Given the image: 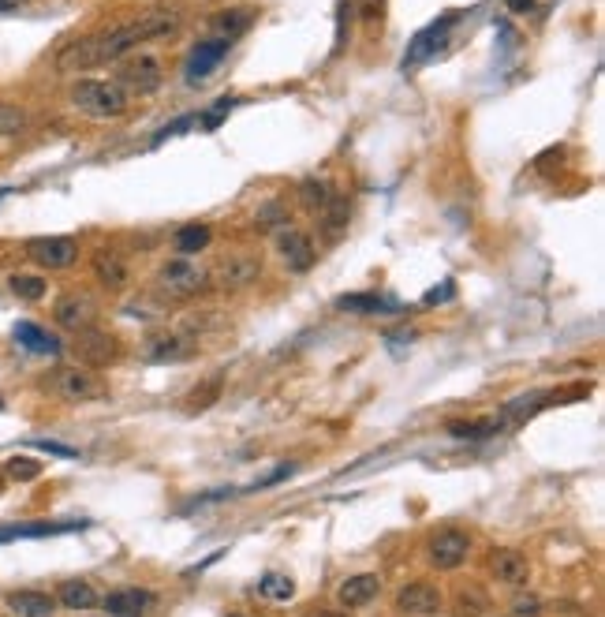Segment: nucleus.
Returning a JSON list of instances; mask_svg holds the SVG:
<instances>
[{
    "mask_svg": "<svg viewBox=\"0 0 605 617\" xmlns=\"http://www.w3.org/2000/svg\"><path fill=\"white\" fill-rule=\"evenodd\" d=\"M176 30H180V15L150 12V15H142V19H135V23L113 27V30H105V34L83 38V42H71L57 57V72L71 75V72H86V68H101V64H116V60H124L127 53H135L142 42H154V38L176 34Z\"/></svg>",
    "mask_w": 605,
    "mask_h": 617,
    "instance_id": "obj_1",
    "label": "nucleus"
},
{
    "mask_svg": "<svg viewBox=\"0 0 605 617\" xmlns=\"http://www.w3.org/2000/svg\"><path fill=\"white\" fill-rule=\"evenodd\" d=\"M471 554V535L460 528H441L430 535V543H426V558L434 569L441 573H452V569H460Z\"/></svg>",
    "mask_w": 605,
    "mask_h": 617,
    "instance_id": "obj_6",
    "label": "nucleus"
},
{
    "mask_svg": "<svg viewBox=\"0 0 605 617\" xmlns=\"http://www.w3.org/2000/svg\"><path fill=\"white\" fill-rule=\"evenodd\" d=\"M340 311H352V315H396L400 303L385 300L378 292H352V296H340L337 303Z\"/></svg>",
    "mask_w": 605,
    "mask_h": 617,
    "instance_id": "obj_22",
    "label": "nucleus"
},
{
    "mask_svg": "<svg viewBox=\"0 0 605 617\" xmlns=\"http://www.w3.org/2000/svg\"><path fill=\"white\" fill-rule=\"evenodd\" d=\"M57 603L64 610H94L98 606V591L90 580H64L57 588Z\"/></svg>",
    "mask_w": 605,
    "mask_h": 617,
    "instance_id": "obj_23",
    "label": "nucleus"
},
{
    "mask_svg": "<svg viewBox=\"0 0 605 617\" xmlns=\"http://www.w3.org/2000/svg\"><path fill=\"white\" fill-rule=\"evenodd\" d=\"M381 8H385V0H363V19L366 23H378Z\"/></svg>",
    "mask_w": 605,
    "mask_h": 617,
    "instance_id": "obj_42",
    "label": "nucleus"
},
{
    "mask_svg": "<svg viewBox=\"0 0 605 617\" xmlns=\"http://www.w3.org/2000/svg\"><path fill=\"white\" fill-rule=\"evenodd\" d=\"M213 240L210 225H183V229H176V236H172V247H176V255L180 259H195L198 251H206Z\"/></svg>",
    "mask_w": 605,
    "mask_h": 617,
    "instance_id": "obj_24",
    "label": "nucleus"
},
{
    "mask_svg": "<svg viewBox=\"0 0 605 617\" xmlns=\"http://www.w3.org/2000/svg\"><path fill=\"white\" fill-rule=\"evenodd\" d=\"M381 591V580L374 573H359V576H348L344 584L337 588V603L344 610H359V606H370L378 599Z\"/></svg>",
    "mask_w": 605,
    "mask_h": 617,
    "instance_id": "obj_18",
    "label": "nucleus"
},
{
    "mask_svg": "<svg viewBox=\"0 0 605 617\" xmlns=\"http://www.w3.org/2000/svg\"><path fill=\"white\" fill-rule=\"evenodd\" d=\"M329 199H333V191H329L325 180H303L299 184V202L307 206L310 214H322L325 206H329Z\"/></svg>",
    "mask_w": 605,
    "mask_h": 617,
    "instance_id": "obj_32",
    "label": "nucleus"
},
{
    "mask_svg": "<svg viewBox=\"0 0 605 617\" xmlns=\"http://www.w3.org/2000/svg\"><path fill=\"white\" fill-rule=\"evenodd\" d=\"M71 352L75 359L83 363V367H109L120 359V337L109 330H98V326H90V330L75 333V341H71Z\"/></svg>",
    "mask_w": 605,
    "mask_h": 617,
    "instance_id": "obj_7",
    "label": "nucleus"
},
{
    "mask_svg": "<svg viewBox=\"0 0 605 617\" xmlns=\"http://www.w3.org/2000/svg\"><path fill=\"white\" fill-rule=\"evenodd\" d=\"M348 217H352V210H348V199L333 195V199H329V206L322 210V236H325V240H340V236L348 232Z\"/></svg>",
    "mask_w": 605,
    "mask_h": 617,
    "instance_id": "obj_26",
    "label": "nucleus"
},
{
    "mask_svg": "<svg viewBox=\"0 0 605 617\" xmlns=\"http://www.w3.org/2000/svg\"><path fill=\"white\" fill-rule=\"evenodd\" d=\"M53 318H57L60 330L83 333L90 326H98V303H94V296H86V292H64L53 303Z\"/></svg>",
    "mask_w": 605,
    "mask_h": 617,
    "instance_id": "obj_10",
    "label": "nucleus"
},
{
    "mask_svg": "<svg viewBox=\"0 0 605 617\" xmlns=\"http://www.w3.org/2000/svg\"><path fill=\"white\" fill-rule=\"evenodd\" d=\"M4 606L12 610L15 617H53L57 614V599L49 591L38 588H19L4 595Z\"/></svg>",
    "mask_w": 605,
    "mask_h": 617,
    "instance_id": "obj_16",
    "label": "nucleus"
},
{
    "mask_svg": "<svg viewBox=\"0 0 605 617\" xmlns=\"http://www.w3.org/2000/svg\"><path fill=\"white\" fill-rule=\"evenodd\" d=\"M258 273H262V262L254 255H228L210 270V285L225 288V292H240V288L258 281Z\"/></svg>",
    "mask_w": 605,
    "mask_h": 617,
    "instance_id": "obj_12",
    "label": "nucleus"
},
{
    "mask_svg": "<svg viewBox=\"0 0 605 617\" xmlns=\"http://www.w3.org/2000/svg\"><path fill=\"white\" fill-rule=\"evenodd\" d=\"M42 389H49L53 397H60V401L68 404H90L98 401V397H105V386L90 371H83V367H57L42 382Z\"/></svg>",
    "mask_w": 605,
    "mask_h": 617,
    "instance_id": "obj_5",
    "label": "nucleus"
},
{
    "mask_svg": "<svg viewBox=\"0 0 605 617\" xmlns=\"http://www.w3.org/2000/svg\"><path fill=\"white\" fill-rule=\"evenodd\" d=\"M441 603H445L441 588L426 584V580H415V584L396 591V610L408 617H434L441 610Z\"/></svg>",
    "mask_w": 605,
    "mask_h": 617,
    "instance_id": "obj_14",
    "label": "nucleus"
},
{
    "mask_svg": "<svg viewBox=\"0 0 605 617\" xmlns=\"http://www.w3.org/2000/svg\"><path fill=\"white\" fill-rule=\"evenodd\" d=\"M30 124V116L19 109V105H8L0 101V139H12V135H23Z\"/></svg>",
    "mask_w": 605,
    "mask_h": 617,
    "instance_id": "obj_34",
    "label": "nucleus"
},
{
    "mask_svg": "<svg viewBox=\"0 0 605 617\" xmlns=\"http://www.w3.org/2000/svg\"><path fill=\"white\" fill-rule=\"evenodd\" d=\"M236 105H240V98H217L210 109H206V113H198V128L217 131V128H221V120H225V116L232 113Z\"/></svg>",
    "mask_w": 605,
    "mask_h": 617,
    "instance_id": "obj_35",
    "label": "nucleus"
},
{
    "mask_svg": "<svg viewBox=\"0 0 605 617\" xmlns=\"http://www.w3.org/2000/svg\"><path fill=\"white\" fill-rule=\"evenodd\" d=\"M4 472L8 479H19V483H30V479H38L42 475V460H30V457H12L4 464Z\"/></svg>",
    "mask_w": 605,
    "mask_h": 617,
    "instance_id": "obj_37",
    "label": "nucleus"
},
{
    "mask_svg": "<svg viewBox=\"0 0 605 617\" xmlns=\"http://www.w3.org/2000/svg\"><path fill=\"white\" fill-rule=\"evenodd\" d=\"M284 221H288V206H284L281 199H269L266 206H258V214H254V229L258 232L284 229Z\"/></svg>",
    "mask_w": 605,
    "mask_h": 617,
    "instance_id": "obj_33",
    "label": "nucleus"
},
{
    "mask_svg": "<svg viewBox=\"0 0 605 617\" xmlns=\"http://www.w3.org/2000/svg\"><path fill=\"white\" fill-rule=\"evenodd\" d=\"M232 617H243V614H232Z\"/></svg>",
    "mask_w": 605,
    "mask_h": 617,
    "instance_id": "obj_47",
    "label": "nucleus"
},
{
    "mask_svg": "<svg viewBox=\"0 0 605 617\" xmlns=\"http://www.w3.org/2000/svg\"><path fill=\"white\" fill-rule=\"evenodd\" d=\"M34 445H38L42 453H53V457H79L71 445H60V442H34Z\"/></svg>",
    "mask_w": 605,
    "mask_h": 617,
    "instance_id": "obj_41",
    "label": "nucleus"
},
{
    "mask_svg": "<svg viewBox=\"0 0 605 617\" xmlns=\"http://www.w3.org/2000/svg\"><path fill=\"white\" fill-rule=\"evenodd\" d=\"M318 617H344V614H318Z\"/></svg>",
    "mask_w": 605,
    "mask_h": 617,
    "instance_id": "obj_46",
    "label": "nucleus"
},
{
    "mask_svg": "<svg viewBox=\"0 0 605 617\" xmlns=\"http://www.w3.org/2000/svg\"><path fill=\"white\" fill-rule=\"evenodd\" d=\"M456 603H460V614L464 617H482L486 610H490V599H486L479 588H460Z\"/></svg>",
    "mask_w": 605,
    "mask_h": 617,
    "instance_id": "obj_36",
    "label": "nucleus"
},
{
    "mask_svg": "<svg viewBox=\"0 0 605 617\" xmlns=\"http://www.w3.org/2000/svg\"><path fill=\"white\" fill-rule=\"evenodd\" d=\"M512 617H542V603L538 599H516L512 603Z\"/></svg>",
    "mask_w": 605,
    "mask_h": 617,
    "instance_id": "obj_40",
    "label": "nucleus"
},
{
    "mask_svg": "<svg viewBox=\"0 0 605 617\" xmlns=\"http://www.w3.org/2000/svg\"><path fill=\"white\" fill-rule=\"evenodd\" d=\"M198 352V341L191 333H180V330H161V333H150L146 341H142V356L150 359V363H169V359H187Z\"/></svg>",
    "mask_w": 605,
    "mask_h": 617,
    "instance_id": "obj_13",
    "label": "nucleus"
},
{
    "mask_svg": "<svg viewBox=\"0 0 605 617\" xmlns=\"http://www.w3.org/2000/svg\"><path fill=\"white\" fill-rule=\"evenodd\" d=\"M221 386H225V378H221V374H213V378H206L202 386L191 389V397H187V412H206V408L221 397Z\"/></svg>",
    "mask_w": 605,
    "mask_h": 617,
    "instance_id": "obj_31",
    "label": "nucleus"
},
{
    "mask_svg": "<svg viewBox=\"0 0 605 617\" xmlns=\"http://www.w3.org/2000/svg\"><path fill=\"white\" fill-rule=\"evenodd\" d=\"M210 270L198 266L195 259H169L161 262L154 273V292L161 300H195V296H206L210 292Z\"/></svg>",
    "mask_w": 605,
    "mask_h": 617,
    "instance_id": "obj_2",
    "label": "nucleus"
},
{
    "mask_svg": "<svg viewBox=\"0 0 605 617\" xmlns=\"http://www.w3.org/2000/svg\"><path fill=\"white\" fill-rule=\"evenodd\" d=\"M505 4H508V12H512V15L535 12V0H505Z\"/></svg>",
    "mask_w": 605,
    "mask_h": 617,
    "instance_id": "obj_43",
    "label": "nucleus"
},
{
    "mask_svg": "<svg viewBox=\"0 0 605 617\" xmlns=\"http://www.w3.org/2000/svg\"><path fill=\"white\" fill-rule=\"evenodd\" d=\"M195 124H198V116H180V120H172V124H165V128L154 135V146H161L165 139H176V135H183V131L195 128Z\"/></svg>",
    "mask_w": 605,
    "mask_h": 617,
    "instance_id": "obj_38",
    "label": "nucleus"
},
{
    "mask_svg": "<svg viewBox=\"0 0 605 617\" xmlns=\"http://www.w3.org/2000/svg\"><path fill=\"white\" fill-rule=\"evenodd\" d=\"M277 259L288 266V273H307L318 262V244L303 229H277Z\"/></svg>",
    "mask_w": 605,
    "mask_h": 617,
    "instance_id": "obj_9",
    "label": "nucleus"
},
{
    "mask_svg": "<svg viewBox=\"0 0 605 617\" xmlns=\"http://www.w3.org/2000/svg\"><path fill=\"white\" fill-rule=\"evenodd\" d=\"M86 528V520H68V524H27V528H0V543L12 539H42V535H64V531Z\"/></svg>",
    "mask_w": 605,
    "mask_h": 617,
    "instance_id": "obj_25",
    "label": "nucleus"
},
{
    "mask_svg": "<svg viewBox=\"0 0 605 617\" xmlns=\"http://www.w3.org/2000/svg\"><path fill=\"white\" fill-rule=\"evenodd\" d=\"M12 8V0H0V12H8Z\"/></svg>",
    "mask_w": 605,
    "mask_h": 617,
    "instance_id": "obj_45",
    "label": "nucleus"
},
{
    "mask_svg": "<svg viewBox=\"0 0 605 617\" xmlns=\"http://www.w3.org/2000/svg\"><path fill=\"white\" fill-rule=\"evenodd\" d=\"M8 288H12L23 303H38V300H45V292H49L45 277H38V273H12V277H8Z\"/></svg>",
    "mask_w": 605,
    "mask_h": 617,
    "instance_id": "obj_28",
    "label": "nucleus"
},
{
    "mask_svg": "<svg viewBox=\"0 0 605 617\" xmlns=\"http://www.w3.org/2000/svg\"><path fill=\"white\" fill-rule=\"evenodd\" d=\"M258 591H262L266 599H273V603H288V599L296 595V580L284 573H266L258 580Z\"/></svg>",
    "mask_w": 605,
    "mask_h": 617,
    "instance_id": "obj_30",
    "label": "nucleus"
},
{
    "mask_svg": "<svg viewBox=\"0 0 605 617\" xmlns=\"http://www.w3.org/2000/svg\"><path fill=\"white\" fill-rule=\"evenodd\" d=\"M27 259L42 270H68L79 262V240L71 236H38L27 240Z\"/></svg>",
    "mask_w": 605,
    "mask_h": 617,
    "instance_id": "obj_8",
    "label": "nucleus"
},
{
    "mask_svg": "<svg viewBox=\"0 0 605 617\" xmlns=\"http://www.w3.org/2000/svg\"><path fill=\"white\" fill-rule=\"evenodd\" d=\"M452 19H456V15H445L441 23H430V27H426L423 34L415 38V42H411V49H408V53H404V68H411V64H419V60H426V57H430V53H434V49H437V45L445 42V34H449Z\"/></svg>",
    "mask_w": 605,
    "mask_h": 617,
    "instance_id": "obj_21",
    "label": "nucleus"
},
{
    "mask_svg": "<svg viewBox=\"0 0 605 617\" xmlns=\"http://www.w3.org/2000/svg\"><path fill=\"white\" fill-rule=\"evenodd\" d=\"M68 98L79 113L94 116V120H116V116H124L127 105H131V98L116 87L113 79H79V83H71Z\"/></svg>",
    "mask_w": 605,
    "mask_h": 617,
    "instance_id": "obj_3",
    "label": "nucleus"
},
{
    "mask_svg": "<svg viewBox=\"0 0 605 617\" xmlns=\"http://www.w3.org/2000/svg\"><path fill=\"white\" fill-rule=\"evenodd\" d=\"M228 49H232V42L228 38H210V42H198L195 49H191V57H187V64H183V83L187 87H198V83H206L217 68H221V60L228 57Z\"/></svg>",
    "mask_w": 605,
    "mask_h": 617,
    "instance_id": "obj_11",
    "label": "nucleus"
},
{
    "mask_svg": "<svg viewBox=\"0 0 605 617\" xmlns=\"http://www.w3.org/2000/svg\"><path fill=\"white\" fill-rule=\"evenodd\" d=\"M90 266H94L98 285L109 288V292H124L127 281H131L127 262L120 259V251H113V247H98V251H94V259H90Z\"/></svg>",
    "mask_w": 605,
    "mask_h": 617,
    "instance_id": "obj_15",
    "label": "nucleus"
},
{
    "mask_svg": "<svg viewBox=\"0 0 605 617\" xmlns=\"http://www.w3.org/2000/svg\"><path fill=\"white\" fill-rule=\"evenodd\" d=\"M490 573L493 580H501V584H508V588H523L527 580H531V561L523 558L520 550H497L490 558Z\"/></svg>",
    "mask_w": 605,
    "mask_h": 617,
    "instance_id": "obj_17",
    "label": "nucleus"
},
{
    "mask_svg": "<svg viewBox=\"0 0 605 617\" xmlns=\"http://www.w3.org/2000/svg\"><path fill=\"white\" fill-rule=\"evenodd\" d=\"M12 337L23 352H34V356H60V348H64L57 337L45 330V326H38V322H19L12 330Z\"/></svg>",
    "mask_w": 605,
    "mask_h": 617,
    "instance_id": "obj_19",
    "label": "nucleus"
},
{
    "mask_svg": "<svg viewBox=\"0 0 605 617\" xmlns=\"http://www.w3.org/2000/svg\"><path fill=\"white\" fill-rule=\"evenodd\" d=\"M113 83L124 90L127 98H146V94H154L165 83V64L154 53H135V57H127L120 64Z\"/></svg>",
    "mask_w": 605,
    "mask_h": 617,
    "instance_id": "obj_4",
    "label": "nucleus"
},
{
    "mask_svg": "<svg viewBox=\"0 0 605 617\" xmlns=\"http://www.w3.org/2000/svg\"><path fill=\"white\" fill-rule=\"evenodd\" d=\"M445 300H452V285L434 288V292H426V303H445Z\"/></svg>",
    "mask_w": 605,
    "mask_h": 617,
    "instance_id": "obj_44",
    "label": "nucleus"
},
{
    "mask_svg": "<svg viewBox=\"0 0 605 617\" xmlns=\"http://www.w3.org/2000/svg\"><path fill=\"white\" fill-rule=\"evenodd\" d=\"M505 427L501 419H475V423H449V434L452 438H467V442H479V438H490V434H497Z\"/></svg>",
    "mask_w": 605,
    "mask_h": 617,
    "instance_id": "obj_29",
    "label": "nucleus"
},
{
    "mask_svg": "<svg viewBox=\"0 0 605 617\" xmlns=\"http://www.w3.org/2000/svg\"><path fill=\"white\" fill-rule=\"evenodd\" d=\"M254 23V12L251 8H225V12L213 15V30H217V38H236V34H243V30Z\"/></svg>",
    "mask_w": 605,
    "mask_h": 617,
    "instance_id": "obj_27",
    "label": "nucleus"
},
{
    "mask_svg": "<svg viewBox=\"0 0 605 617\" xmlns=\"http://www.w3.org/2000/svg\"><path fill=\"white\" fill-rule=\"evenodd\" d=\"M154 603V595L142 588H120L113 595H105V610L109 617H142Z\"/></svg>",
    "mask_w": 605,
    "mask_h": 617,
    "instance_id": "obj_20",
    "label": "nucleus"
},
{
    "mask_svg": "<svg viewBox=\"0 0 605 617\" xmlns=\"http://www.w3.org/2000/svg\"><path fill=\"white\" fill-rule=\"evenodd\" d=\"M352 12H355V0H340V15H337V53L344 49V42H348V23H352Z\"/></svg>",
    "mask_w": 605,
    "mask_h": 617,
    "instance_id": "obj_39",
    "label": "nucleus"
}]
</instances>
